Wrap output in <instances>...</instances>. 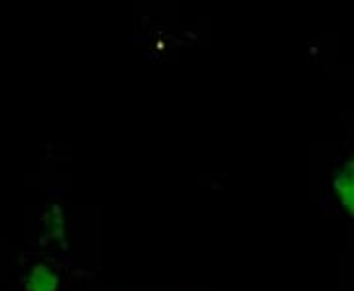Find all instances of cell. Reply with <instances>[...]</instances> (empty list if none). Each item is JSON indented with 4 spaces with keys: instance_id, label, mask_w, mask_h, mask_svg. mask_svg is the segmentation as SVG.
Returning <instances> with one entry per match:
<instances>
[{
    "instance_id": "obj_1",
    "label": "cell",
    "mask_w": 354,
    "mask_h": 291,
    "mask_svg": "<svg viewBox=\"0 0 354 291\" xmlns=\"http://www.w3.org/2000/svg\"><path fill=\"white\" fill-rule=\"evenodd\" d=\"M26 290L28 291H57L59 290V278L57 274L46 264H38L30 270L26 276Z\"/></svg>"
},
{
    "instance_id": "obj_2",
    "label": "cell",
    "mask_w": 354,
    "mask_h": 291,
    "mask_svg": "<svg viewBox=\"0 0 354 291\" xmlns=\"http://www.w3.org/2000/svg\"><path fill=\"white\" fill-rule=\"evenodd\" d=\"M46 228L53 241H65V216L59 207H51L46 215Z\"/></svg>"
},
{
    "instance_id": "obj_3",
    "label": "cell",
    "mask_w": 354,
    "mask_h": 291,
    "mask_svg": "<svg viewBox=\"0 0 354 291\" xmlns=\"http://www.w3.org/2000/svg\"><path fill=\"white\" fill-rule=\"evenodd\" d=\"M335 187H337V193H339L341 201L344 203V207L354 215V179L344 171L342 176L337 178Z\"/></svg>"
}]
</instances>
